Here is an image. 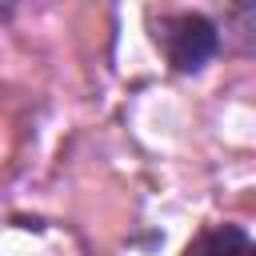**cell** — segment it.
Here are the masks:
<instances>
[{"mask_svg": "<svg viewBox=\"0 0 256 256\" xmlns=\"http://www.w3.org/2000/svg\"><path fill=\"white\" fill-rule=\"evenodd\" d=\"M184 256H256V244L240 224H212L184 248Z\"/></svg>", "mask_w": 256, "mask_h": 256, "instance_id": "2", "label": "cell"}, {"mask_svg": "<svg viewBox=\"0 0 256 256\" xmlns=\"http://www.w3.org/2000/svg\"><path fill=\"white\" fill-rule=\"evenodd\" d=\"M156 40H160L172 72H184V76L204 72L212 64V56L220 52V28L204 12H172V16H160Z\"/></svg>", "mask_w": 256, "mask_h": 256, "instance_id": "1", "label": "cell"}]
</instances>
